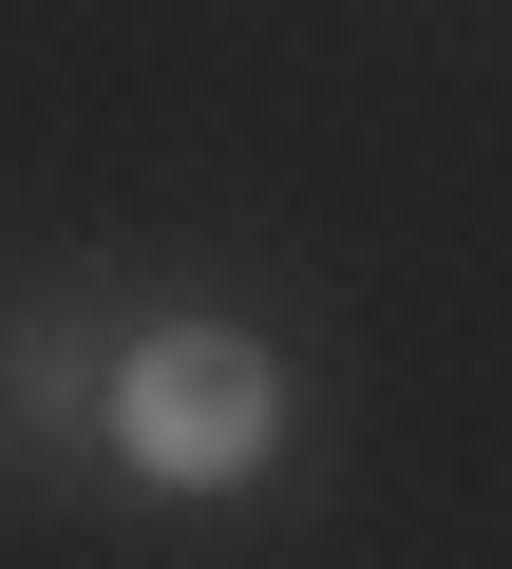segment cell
<instances>
[{
  "mask_svg": "<svg viewBox=\"0 0 512 569\" xmlns=\"http://www.w3.org/2000/svg\"><path fill=\"white\" fill-rule=\"evenodd\" d=\"M114 456L152 493H247V475L285 456V361L247 342V323H152L114 361Z\"/></svg>",
  "mask_w": 512,
  "mask_h": 569,
  "instance_id": "cell-1",
  "label": "cell"
}]
</instances>
